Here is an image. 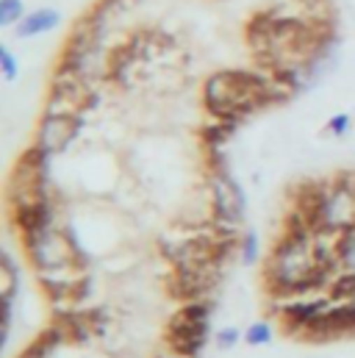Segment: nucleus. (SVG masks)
Returning <instances> with one entry per match:
<instances>
[{
    "label": "nucleus",
    "mask_w": 355,
    "mask_h": 358,
    "mask_svg": "<svg viewBox=\"0 0 355 358\" xmlns=\"http://www.w3.org/2000/svg\"><path fill=\"white\" fill-rule=\"evenodd\" d=\"M291 87L280 76H259L245 70H219L203 84V106L214 120L236 122L266 103L286 100Z\"/></svg>",
    "instance_id": "f257e3e1"
},
{
    "label": "nucleus",
    "mask_w": 355,
    "mask_h": 358,
    "mask_svg": "<svg viewBox=\"0 0 355 358\" xmlns=\"http://www.w3.org/2000/svg\"><path fill=\"white\" fill-rule=\"evenodd\" d=\"M331 267L317 248V231H286L266 262V283L277 297L303 294L331 280Z\"/></svg>",
    "instance_id": "f03ea898"
},
{
    "label": "nucleus",
    "mask_w": 355,
    "mask_h": 358,
    "mask_svg": "<svg viewBox=\"0 0 355 358\" xmlns=\"http://www.w3.org/2000/svg\"><path fill=\"white\" fill-rule=\"evenodd\" d=\"M97 103L94 84L87 81L67 64H59L50 81V94L45 103V114L50 117H84L89 106Z\"/></svg>",
    "instance_id": "7ed1b4c3"
},
{
    "label": "nucleus",
    "mask_w": 355,
    "mask_h": 358,
    "mask_svg": "<svg viewBox=\"0 0 355 358\" xmlns=\"http://www.w3.org/2000/svg\"><path fill=\"white\" fill-rule=\"evenodd\" d=\"M211 308L214 306L205 297H200V300H189L180 311H175V317L167 325V342L175 356L191 358L203 350L205 336H208Z\"/></svg>",
    "instance_id": "20e7f679"
},
{
    "label": "nucleus",
    "mask_w": 355,
    "mask_h": 358,
    "mask_svg": "<svg viewBox=\"0 0 355 358\" xmlns=\"http://www.w3.org/2000/svg\"><path fill=\"white\" fill-rule=\"evenodd\" d=\"M25 250H28V259L31 264L36 267V272L42 269H56V267H70V264H78V248L73 245V239L59 231L56 225L39 231V234H31L22 239Z\"/></svg>",
    "instance_id": "39448f33"
},
{
    "label": "nucleus",
    "mask_w": 355,
    "mask_h": 358,
    "mask_svg": "<svg viewBox=\"0 0 355 358\" xmlns=\"http://www.w3.org/2000/svg\"><path fill=\"white\" fill-rule=\"evenodd\" d=\"M322 225L339 234L355 228V176L345 173L339 180L325 186Z\"/></svg>",
    "instance_id": "423d86ee"
},
{
    "label": "nucleus",
    "mask_w": 355,
    "mask_h": 358,
    "mask_svg": "<svg viewBox=\"0 0 355 358\" xmlns=\"http://www.w3.org/2000/svg\"><path fill=\"white\" fill-rule=\"evenodd\" d=\"M211 208H214V217H217L219 228L236 231V225L245 217L247 197H245L242 186L236 183V178H231L228 173H217L211 178Z\"/></svg>",
    "instance_id": "0eeeda50"
},
{
    "label": "nucleus",
    "mask_w": 355,
    "mask_h": 358,
    "mask_svg": "<svg viewBox=\"0 0 355 358\" xmlns=\"http://www.w3.org/2000/svg\"><path fill=\"white\" fill-rule=\"evenodd\" d=\"M81 128H84V117H50V114H42L34 148L42 150L45 156H56V153L70 148V142L78 136Z\"/></svg>",
    "instance_id": "6e6552de"
},
{
    "label": "nucleus",
    "mask_w": 355,
    "mask_h": 358,
    "mask_svg": "<svg viewBox=\"0 0 355 358\" xmlns=\"http://www.w3.org/2000/svg\"><path fill=\"white\" fill-rule=\"evenodd\" d=\"M61 25V11L59 8H34L22 17V22L17 25V39H34V36H42V34H50Z\"/></svg>",
    "instance_id": "1a4fd4ad"
},
{
    "label": "nucleus",
    "mask_w": 355,
    "mask_h": 358,
    "mask_svg": "<svg viewBox=\"0 0 355 358\" xmlns=\"http://www.w3.org/2000/svg\"><path fill=\"white\" fill-rule=\"evenodd\" d=\"M17 286H20L17 267H14L11 256H3V262H0V297H3V303H14Z\"/></svg>",
    "instance_id": "9d476101"
},
{
    "label": "nucleus",
    "mask_w": 355,
    "mask_h": 358,
    "mask_svg": "<svg viewBox=\"0 0 355 358\" xmlns=\"http://www.w3.org/2000/svg\"><path fill=\"white\" fill-rule=\"evenodd\" d=\"M239 259H242V264H256L259 259H261V239H259V234L250 228V231H245L242 234V242H239Z\"/></svg>",
    "instance_id": "9b49d317"
},
{
    "label": "nucleus",
    "mask_w": 355,
    "mask_h": 358,
    "mask_svg": "<svg viewBox=\"0 0 355 358\" xmlns=\"http://www.w3.org/2000/svg\"><path fill=\"white\" fill-rule=\"evenodd\" d=\"M25 14L22 0H0V28H17Z\"/></svg>",
    "instance_id": "f8f14e48"
},
{
    "label": "nucleus",
    "mask_w": 355,
    "mask_h": 358,
    "mask_svg": "<svg viewBox=\"0 0 355 358\" xmlns=\"http://www.w3.org/2000/svg\"><path fill=\"white\" fill-rule=\"evenodd\" d=\"M272 342V325L264 322V320H259V322H250L247 328H245V345H250V348H264Z\"/></svg>",
    "instance_id": "ddd939ff"
},
{
    "label": "nucleus",
    "mask_w": 355,
    "mask_h": 358,
    "mask_svg": "<svg viewBox=\"0 0 355 358\" xmlns=\"http://www.w3.org/2000/svg\"><path fill=\"white\" fill-rule=\"evenodd\" d=\"M339 267L345 272H355V228L345 231L339 239Z\"/></svg>",
    "instance_id": "4468645a"
},
{
    "label": "nucleus",
    "mask_w": 355,
    "mask_h": 358,
    "mask_svg": "<svg viewBox=\"0 0 355 358\" xmlns=\"http://www.w3.org/2000/svg\"><path fill=\"white\" fill-rule=\"evenodd\" d=\"M0 73H3V78L8 84H14L17 76H20V62H17V56L11 53L8 45H0Z\"/></svg>",
    "instance_id": "2eb2a0df"
},
{
    "label": "nucleus",
    "mask_w": 355,
    "mask_h": 358,
    "mask_svg": "<svg viewBox=\"0 0 355 358\" xmlns=\"http://www.w3.org/2000/svg\"><path fill=\"white\" fill-rule=\"evenodd\" d=\"M350 128H353V117H350L347 111L333 114V117L328 120V134H333V136H347Z\"/></svg>",
    "instance_id": "dca6fc26"
},
{
    "label": "nucleus",
    "mask_w": 355,
    "mask_h": 358,
    "mask_svg": "<svg viewBox=\"0 0 355 358\" xmlns=\"http://www.w3.org/2000/svg\"><path fill=\"white\" fill-rule=\"evenodd\" d=\"M239 339H242V331H239L236 325H225V328L217 334V345H219L222 350L236 348V345H239Z\"/></svg>",
    "instance_id": "f3484780"
}]
</instances>
